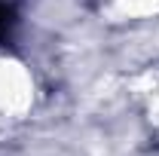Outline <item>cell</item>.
Listing matches in <instances>:
<instances>
[{
	"label": "cell",
	"mask_w": 159,
	"mask_h": 156,
	"mask_svg": "<svg viewBox=\"0 0 159 156\" xmlns=\"http://www.w3.org/2000/svg\"><path fill=\"white\" fill-rule=\"evenodd\" d=\"M34 107V77L12 55H0V117H25Z\"/></svg>",
	"instance_id": "obj_1"
}]
</instances>
